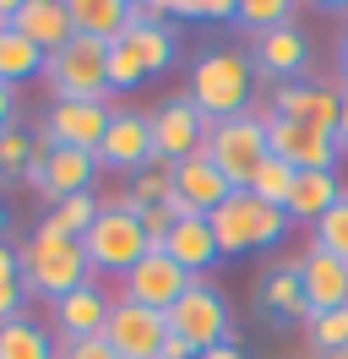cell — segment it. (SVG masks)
<instances>
[{"instance_id": "1", "label": "cell", "mask_w": 348, "mask_h": 359, "mask_svg": "<svg viewBox=\"0 0 348 359\" xmlns=\"http://www.w3.org/2000/svg\"><path fill=\"white\" fill-rule=\"evenodd\" d=\"M250 88H256V66L250 55H239L234 44H213L196 55L191 66V98L196 114L218 126V120H234V114H250Z\"/></svg>"}, {"instance_id": "2", "label": "cell", "mask_w": 348, "mask_h": 359, "mask_svg": "<svg viewBox=\"0 0 348 359\" xmlns=\"http://www.w3.org/2000/svg\"><path fill=\"white\" fill-rule=\"evenodd\" d=\"M17 262H22V289L44 294L49 305L65 299L71 289L93 283V267H87V256H82V240H60V234H44V229L27 234V245L17 250Z\"/></svg>"}, {"instance_id": "3", "label": "cell", "mask_w": 348, "mask_h": 359, "mask_svg": "<svg viewBox=\"0 0 348 359\" xmlns=\"http://www.w3.org/2000/svg\"><path fill=\"white\" fill-rule=\"evenodd\" d=\"M207 224H213L218 256H250V250L283 245V234H288V212H283V207L256 202L250 191H234Z\"/></svg>"}, {"instance_id": "4", "label": "cell", "mask_w": 348, "mask_h": 359, "mask_svg": "<svg viewBox=\"0 0 348 359\" xmlns=\"http://www.w3.org/2000/svg\"><path fill=\"white\" fill-rule=\"evenodd\" d=\"M147 234H142V218L130 212L126 202H109L98 218H93V229L82 234V256L93 272H120L126 278L142 256H147Z\"/></svg>"}, {"instance_id": "5", "label": "cell", "mask_w": 348, "mask_h": 359, "mask_svg": "<svg viewBox=\"0 0 348 359\" xmlns=\"http://www.w3.org/2000/svg\"><path fill=\"white\" fill-rule=\"evenodd\" d=\"M44 82H49V98H55V104H71V98H104V93H109V44L71 33V44L49 55Z\"/></svg>"}, {"instance_id": "6", "label": "cell", "mask_w": 348, "mask_h": 359, "mask_svg": "<svg viewBox=\"0 0 348 359\" xmlns=\"http://www.w3.org/2000/svg\"><path fill=\"white\" fill-rule=\"evenodd\" d=\"M201 153L223 169V180H229L234 191H245L250 175L261 169V158H267V114H234V120L207 126Z\"/></svg>"}, {"instance_id": "7", "label": "cell", "mask_w": 348, "mask_h": 359, "mask_svg": "<svg viewBox=\"0 0 348 359\" xmlns=\"http://www.w3.org/2000/svg\"><path fill=\"white\" fill-rule=\"evenodd\" d=\"M169 332H174V337H185L196 354L234 343V316H229V299H223V294H218L207 278H196L191 289L174 299V311H169Z\"/></svg>"}, {"instance_id": "8", "label": "cell", "mask_w": 348, "mask_h": 359, "mask_svg": "<svg viewBox=\"0 0 348 359\" xmlns=\"http://www.w3.org/2000/svg\"><path fill=\"white\" fill-rule=\"evenodd\" d=\"M109 120H114V109H109L104 98H71V104H49V114H44L39 126V147H82V153H98V142H104Z\"/></svg>"}, {"instance_id": "9", "label": "cell", "mask_w": 348, "mask_h": 359, "mask_svg": "<svg viewBox=\"0 0 348 359\" xmlns=\"http://www.w3.org/2000/svg\"><path fill=\"white\" fill-rule=\"evenodd\" d=\"M191 283H196V278L180 267V262H174L169 250H147V256H142V262H136V267L120 278V299H130V305H147V311H163V316H169V311H174V299L191 289Z\"/></svg>"}, {"instance_id": "10", "label": "cell", "mask_w": 348, "mask_h": 359, "mask_svg": "<svg viewBox=\"0 0 348 359\" xmlns=\"http://www.w3.org/2000/svg\"><path fill=\"white\" fill-rule=\"evenodd\" d=\"M104 337L120 359H158L163 337H169V316L147 311V305H130V299H114L104 321Z\"/></svg>"}, {"instance_id": "11", "label": "cell", "mask_w": 348, "mask_h": 359, "mask_svg": "<svg viewBox=\"0 0 348 359\" xmlns=\"http://www.w3.org/2000/svg\"><path fill=\"white\" fill-rule=\"evenodd\" d=\"M98 169H120V175H136V169H147L158 147H152V114L142 109H114L109 120L104 142H98Z\"/></svg>"}, {"instance_id": "12", "label": "cell", "mask_w": 348, "mask_h": 359, "mask_svg": "<svg viewBox=\"0 0 348 359\" xmlns=\"http://www.w3.org/2000/svg\"><path fill=\"white\" fill-rule=\"evenodd\" d=\"M267 153L283 158L288 169L310 175V169H337L343 147H337V136H326V131H304V126H288V120L267 114Z\"/></svg>"}, {"instance_id": "13", "label": "cell", "mask_w": 348, "mask_h": 359, "mask_svg": "<svg viewBox=\"0 0 348 359\" xmlns=\"http://www.w3.org/2000/svg\"><path fill=\"white\" fill-rule=\"evenodd\" d=\"M272 120H288V126H304V131H326L337 136V88L326 82H288V88H272Z\"/></svg>"}, {"instance_id": "14", "label": "cell", "mask_w": 348, "mask_h": 359, "mask_svg": "<svg viewBox=\"0 0 348 359\" xmlns=\"http://www.w3.org/2000/svg\"><path fill=\"white\" fill-rule=\"evenodd\" d=\"M234 196V185L223 180V169H218L207 153L185 158V163H174V207H180V218L185 212H196V218H213L218 207Z\"/></svg>"}, {"instance_id": "15", "label": "cell", "mask_w": 348, "mask_h": 359, "mask_svg": "<svg viewBox=\"0 0 348 359\" xmlns=\"http://www.w3.org/2000/svg\"><path fill=\"white\" fill-rule=\"evenodd\" d=\"M250 66H256V76L288 88V82H300L304 66H310V39H304L294 22H288V27H272V33H261L256 44H250Z\"/></svg>"}, {"instance_id": "16", "label": "cell", "mask_w": 348, "mask_h": 359, "mask_svg": "<svg viewBox=\"0 0 348 359\" xmlns=\"http://www.w3.org/2000/svg\"><path fill=\"white\" fill-rule=\"evenodd\" d=\"M201 142H207V120L196 114L191 98H169L163 109L152 114V147H158V158L185 163V158L201 153Z\"/></svg>"}, {"instance_id": "17", "label": "cell", "mask_w": 348, "mask_h": 359, "mask_svg": "<svg viewBox=\"0 0 348 359\" xmlns=\"http://www.w3.org/2000/svg\"><path fill=\"white\" fill-rule=\"evenodd\" d=\"M55 316V332L60 343H82V337H104V321H109V294L98 283H82V289H71L65 299L49 305Z\"/></svg>"}, {"instance_id": "18", "label": "cell", "mask_w": 348, "mask_h": 359, "mask_svg": "<svg viewBox=\"0 0 348 359\" xmlns=\"http://www.w3.org/2000/svg\"><path fill=\"white\" fill-rule=\"evenodd\" d=\"M93 180H98V158L93 153H82V147H44V191L39 196L49 207L93 191Z\"/></svg>"}, {"instance_id": "19", "label": "cell", "mask_w": 348, "mask_h": 359, "mask_svg": "<svg viewBox=\"0 0 348 359\" xmlns=\"http://www.w3.org/2000/svg\"><path fill=\"white\" fill-rule=\"evenodd\" d=\"M300 289H304L310 316L348 305V262H337V256H326V250L310 245V250L300 256Z\"/></svg>"}, {"instance_id": "20", "label": "cell", "mask_w": 348, "mask_h": 359, "mask_svg": "<svg viewBox=\"0 0 348 359\" xmlns=\"http://www.w3.org/2000/svg\"><path fill=\"white\" fill-rule=\"evenodd\" d=\"M256 305L267 311V321H304L310 305H304V289H300V262H272L256 283Z\"/></svg>"}, {"instance_id": "21", "label": "cell", "mask_w": 348, "mask_h": 359, "mask_svg": "<svg viewBox=\"0 0 348 359\" xmlns=\"http://www.w3.org/2000/svg\"><path fill=\"white\" fill-rule=\"evenodd\" d=\"M11 27H17L22 39H33L44 55L71 44V11H65V0H22Z\"/></svg>"}, {"instance_id": "22", "label": "cell", "mask_w": 348, "mask_h": 359, "mask_svg": "<svg viewBox=\"0 0 348 359\" xmlns=\"http://www.w3.org/2000/svg\"><path fill=\"white\" fill-rule=\"evenodd\" d=\"M343 180H337V169H310V175L294 180V191H288V224H316L321 212H332V207L343 202Z\"/></svg>"}, {"instance_id": "23", "label": "cell", "mask_w": 348, "mask_h": 359, "mask_svg": "<svg viewBox=\"0 0 348 359\" xmlns=\"http://www.w3.org/2000/svg\"><path fill=\"white\" fill-rule=\"evenodd\" d=\"M163 250H169L191 278H201V272H213L218 262H223V256H218V240H213V224L196 218V212H185V218L174 224V234L163 240Z\"/></svg>"}, {"instance_id": "24", "label": "cell", "mask_w": 348, "mask_h": 359, "mask_svg": "<svg viewBox=\"0 0 348 359\" xmlns=\"http://www.w3.org/2000/svg\"><path fill=\"white\" fill-rule=\"evenodd\" d=\"M65 11H71V33L98 44H114L130 33V0H65Z\"/></svg>"}, {"instance_id": "25", "label": "cell", "mask_w": 348, "mask_h": 359, "mask_svg": "<svg viewBox=\"0 0 348 359\" xmlns=\"http://www.w3.org/2000/svg\"><path fill=\"white\" fill-rule=\"evenodd\" d=\"M44 66H49V55H44L33 39H22L17 27L0 33V82H6V88H22V82L44 76Z\"/></svg>"}, {"instance_id": "26", "label": "cell", "mask_w": 348, "mask_h": 359, "mask_svg": "<svg viewBox=\"0 0 348 359\" xmlns=\"http://www.w3.org/2000/svg\"><path fill=\"white\" fill-rule=\"evenodd\" d=\"M0 359H60V343L49 337V327L17 316L0 327Z\"/></svg>"}, {"instance_id": "27", "label": "cell", "mask_w": 348, "mask_h": 359, "mask_svg": "<svg viewBox=\"0 0 348 359\" xmlns=\"http://www.w3.org/2000/svg\"><path fill=\"white\" fill-rule=\"evenodd\" d=\"M126 39L136 44V55H142L147 76L169 71V66H174V55H180V33H174V22H130Z\"/></svg>"}, {"instance_id": "28", "label": "cell", "mask_w": 348, "mask_h": 359, "mask_svg": "<svg viewBox=\"0 0 348 359\" xmlns=\"http://www.w3.org/2000/svg\"><path fill=\"white\" fill-rule=\"evenodd\" d=\"M120 202H126L130 212H142V207H163V202H174V163H169V158H152L147 169H136Z\"/></svg>"}, {"instance_id": "29", "label": "cell", "mask_w": 348, "mask_h": 359, "mask_svg": "<svg viewBox=\"0 0 348 359\" xmlns=\"http://www.w3.org/2000/svg\"><path fill=\"white\" fill-rule=\"evenodd\" d=\"M104 212V202L93 196V191H82V196H65V202L49 207V218H44V234H60V240H82L87 229H93V218Z\"/></svg>"}, {"instance_id": "30", "label": "cell", "mask_w": 348, "mask_h": 359, "mask_svg": "<svg viewBox=\"0 0 348 359\" xmlns=\"http://www.w3.org/2000/svg\"><path fill=\"white\" fill-rule=\"evenodd\" d=\"M294 180H300V169H288L283 158L267 153V158H261V169L250 175V185H245V191H250L256 202H267V207H288V191H294Z\"/></svg>"}, {"instance_id": "31", "label": "cell", "mask_w": 348, "mask_h": 359, "mask_svg": "<svg viewBox=\"0 0 348 359\" xmlns=\"http://www.w3.org/2000/svg\"><path fill=\"white\" fill-rule=\"evenodd\" d=\"M304 332H310V348H316V354H337V348H348V305L304 316Z\"/></svg>"}, {"instance_id": "32", "label": "cell", "mask_w": 348, "mask_h": 359, "mask_svg": "<svg viewBox=\"0 0 348 359\" xmlns=\"http://www.w3.org/2000/svg\"><path fill=\"white\" fill-rule=\"evenodd\" d=\"M147 82V66H142V55L130 39H114L109 44V93H130Z\"/></svg>"}, {"instance_id": "33", "label": "cell", "mask_w": 348, "mask_h": 359, "mask_svg": "<svg viewBox=\"0 0 348 359\" xmlns=\"http://www.w3.org/2000/svg\"><path fill=\"white\" fill-rule=\"evenodd\" d=\"M310 234H316V250H326V256L348 262V196L332 207V212H321V218L310 224Z\"/></svg>"}, {"instance_id": "34", "label": "cell", "mask_w": 348, "mask_h": 359, "mask_svg": "<svg viewBox=\"0 0 348 359\" xmlns=\"http://www.w3.org/2000/svg\"><path fill=\"white\" fill-rule=\"evenodd\" d=\"M288 22H294L288 0H239V27H256V39L272 33V27H288Z\"/></svg>"}, {"instance_id": "35", "label": "cell", "mask_w": 348, "mask_h": 359, "mask_svg": "<svg viewBox=\"0 0 348 359\" xmlns=\"http://www.w3.org/2000/svg\"><path fill=\"white\" fill-rule=\"evenodd\" d=\"M33 153H39V142H33L27 131H17V126H6V131H0V180L27 175Z\"/></svg>"}, {"instance_id": "36", "label": "cell", "mask_w": 348, "mask_h": 359, "mask_svg": "<svg viewBox=\"0 0 348 359\" xmlns=\"http://www.w3.org/2000/svg\"><path fill=\"white\" fill-rule=\"evenodd\" d=\"M163 11L185 22H223V17H239V0H169Z\"/></svg>"}, {"instance_id": "37", "label": "cell", "mask_w": 348, "mask_h": 359, "mask_svg": "<svg viewBox=\"0 0 348 359\" xmlns=\"http://www.w3.org/2000/svg\"><path fill=\"white\" fill-rule=\"evenodd\" d=\"M60 359H120L109 348V337H82V343H60Z\"/></svg>"}, {"instance_id": "38", "label": "cell", "mask_w": 348, "mask_h": 359, "mask_svg": "<svg viewBox=\"0 0 348 359\" xmlns=\"http://www.w3.org/2000/svg\"><path fill=\"white\" fill-rule=\"evenodd\" d=\"M22 283H0V327H6V321H17L22 316Z\"/></svg>"}, {"instance_id": "39", "label": "cell", "mask_w": 348, "mask_h": 359, "mask_svg": "<svg viewBox=\"0 0 348 359\" xmlns=\"http://www.w3.org/2000/svg\"><path fill=\"white\" fill-rule=\"evenodd\" d=\"M0 283H22V262H17V245L0 240Z\"/></svg>"}, {"instance_id": "40", "label": "cell", "mask_w": 348, "mask_h": 359, "mask_svg": "<svg viewBox=\"0 0 348 359\" xmlns=\"http://www.w3.org/2000/svg\"><path fill=\"white\" fill-rule=\"evenodd\" d=\"M158 359H196V348H191V343H185V337H163V348H158Z\"/></svg>"}, {"instance_id": "41", "label": "cell", "mask_w": 348, "mask_h": 359, "mask_svg": "<svg viewBox=\"0 0 348 359\" xmlns=\"http://www.w3.org/2000/svg\"><path fill=\"white\" fill-rule=\"evenodd\" d=\"M337 147L348 153V88H337Z\"/></svg>"}, {"instance_id": "42", "label": "cell", "mask_w": 348, "mask_h": 359, "mask_svg": "<svg viewBox=\"0 0 348 359\" xmlns=\"http://www.w3.org/2000/svg\"><path fill=\"white\" fill-rule=\"evenodd\" d=\"M11 114H17V88H6V82H0V131L11 126Z\"/></svg>"}, {"instance_id": "43", "label": "cell", "mask_w": 348, "mask_h": 359, "mask_svg": "<svg viewBox=\"0 0 348 359\" xmlns=\"http://www.w3.org/2000/svg\"><path fill=\"white\" fill-rule=\"evenodd\" d=\"M196 359H245V354H239V343H223V348H207V354H196Z\"/></svg>"}, {"instance_id": "44", "label": "cell", "mask_w": 348, "mask_h": 359, "mask_svg": "<svg viewBox=\"0 0 348 359\" xmlns=\"http://www.w3.org/2000/svg\"><path fill=\"white\" fill-rule=\"evenodd\" d=\"M337 71H343V88H348V27H343V39H337Z\"/></svg>"}, {"instance_id": "45", "label": "cell", "mask_w": 348, "mask_h": 359, "mask_svg": "<svg viewBox=\"0 0 348 359\" xmlns=\"http://www.w3.org/2000/svg\"><path fill=\"white\" fill-rule=\"evenodd\" d=\"M6 224H11V212H6V202H0V234H6Z\"/></svg>"}, {"instance_id": "46", "label": "cell", "mask_w": 348, "mask_h": 359, "mask_svg": "<svg viewBox=\"0 0 348 359\" xmlns=\"http://www.w3.org/2000/svg\"><path fill=\"white\" fill-rule=\"evenodd\" d=\"M316 359H348V348H337V354H316Z\"/></svg>"}]
</instances>
